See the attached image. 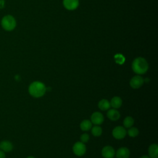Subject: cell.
<instances>
[{
    "label": "cell",
    "mask_w": 158,
    "mask_h": 158,
    "mask_svg": "<svg viewBox=\"0 0 158 158\" xmlns=\"http://www.w3.org/2000/svg\"><path fill=\"white\" fill-rule=\"evenodd\" d=\"M46 91V86L44 83L36 81L31 83L28 88L29 93L35 98H40L43 96Z\"/></svg>",
    "instance_id": "1"
},
{
    "label": "cell",
    "mask_w": 158,
    "mask_h": 158,
    "mask_svg": "<svg viewBox=\"0 0 158 158\" xmlns=\"http://www.w3.org/2000/svg\"><path fill=\"white\" fill-rule=\"evenodd\" d=\"M132 69L133 72L138 75L145 73L148 69V64L145 59L137 57L132 62Z\"/></svg>",
    "instance_id": "2"
},
{
    "label": "cell",
    "mask_w": 158,
    "mask_h": 158,
    "mask_svg": "<svg viewBox=\"0 0 158 158\" xmlns=\"http://www.w3.org/2000/svg\"><path fill=\"white\" fill-rule=\"evenodd\" d=\"M1 25L5 30L12 31L16 26L15 19L12 15H7L2 19Z\"/></svg>",
    "instance_id": "3"
},
{
    "label": "cell",
    "mask_w": 158,
    "mask_h": 158,
    "mask_svg": "<svg viewBox=\"0 0 158 158\" xmlns=\"http://www.w3.org/2000/svg\"><path fill=\"white\" fill-rule=\"evenodd\" d=\"M86 148L85 144L81 141H78L73 144V152L77 156H82L86 152Z\"/></svg>",
    "instance_id": "4"
},
{
    "label": "cell",
    "mask_w": 158,
    "mask_h": 158,
    "mask_svg": "<svg viewBox=\"0 0 158 158\" xmlns=\"http://www.w3.org/2000/svg\"><path fill=\"white\" fill-rule=\"evenodd\" d=\"M127 131L123 128V127L122 126H117L115 127L112 130V135L113 136L117 139H121L125 138L126 136Z\"/></svg>",
    "instance_id": "5"
},
{
    "label": "cell",
    "mask_w": 158,
    "mask_h": 158,
    "mask_svg": "<svg viewBox=\"0 0 158 158\" xmlns=\"http://www.w3.org/2000/svg\"><path fill=\"white\" fill-rule=\"evenodd\" d=\"M144 79L139 75H136L133 77L130 81V85L131 88L134 89H137L140 88L144 83Z\"/></svg>",
    "instance_id": "6"
},
{
    "label": "cell",
    "mask_w": 158,
    "mask_h": 158,
    "mask_svg": "<svg viewBox=\"0 0 158 158\" xmlns=\"http://www.w3.org/2000/svg\"><path fill=\"white\" fill-rule=\"evenodd\" d=\"M91 121L96 125H101L104 122V116L101 112H95L91 116Z\"/></svg>",
    "instance_id": "7"
},
{
    "label": "cell",
    "mask_w": 158,
    "mask_h": 158,
    "mask_svg": "<svg viewBox=\"0 0 158 158\" xmlns=\"http://www.w3.org/2000/svg\"><path fill=\"white\" fill-rule=\"evenodd\" d=\"M101 153L104 158H113L115 155V150L110 146H106L102 148Z\"/></svg>",
    "instance_id": "8"
},
{
    "label": "cell",
    "mask_w": 158,
    "mask_h": 158,
    "mask_svg": "<svg viewBox=\"0 0 158 158\" xmlns=\"http://www.w3.org/2000/svg\"><path fill=\"white\" fill-rule=\"evenodd\" d=\"M63 4L68 10H74L77 8L79 4L78 0H64Z\"/></svg>",
    "instance_id": "9"
},
{
    "label": "cell",
    "mask_w": 158,
    "mask_h": 158,
    "mask_svg": "<svg viewBox=\"0 0 158 158\" xmlns=\"http://www.w3.org/2000/svg\"><path fill=\"white\" fill-rule=\"evenodd\" d=\"M116 156L117 158H128L130 156V151L127 148H120L117 151Z\"/></svg>",
    "instance_id": "10"
},
{
    "label": "cell",
    "mask_w": 158,
    "mask_h": 158,
    "mask_svg": "<svg viewBox=\"0 0 158 158\" xmlns=\"http://www.w3.org/2000/svg\"><path fill=\"white\" fill-rule=\"evenodd\" d=\"M150 158H158V146L157 144H152L148 148Z\"/></svg>",
    "instance_id": "11"
},
{
    "label": "cell",
    "mask_w": 158,
    "mask_h": 158,
    "mask_svg": "<svg viewBox=\"0 0 158 158\" xmlns=\"http://www.w3.org/2000/svg\"><path fill=\"white\" fill-rule=\"evenodd\" d=\"M107 116L110 120L116 121L120 118V114L118 110L115 109H112L108 110L107 112Z\"/></svg>",
    "instance_id": "12"
},
{
    "label": "cell",
    "mask_w": 158,
    "mask_h": 158,
    "mask_svg": "<svg viewBox=\"0 0 158 158\" xmlns=\"http://www.w3.org/2000/svg\"><path fill=\"white\" fill-rule=\"evenodd\" d=\"M122 104V100L118 96H115L112 98L110 102V106L114 107V109H118L120 107Z\"/></svg>",
    "instance_id": "13"
},
{
    "label": "cell",
    "mask_w": 158,
    "mask_h": 158,
    "mask_svg": "<svg viewBox=\"0 0 158 158\" xmlns=\"http://www.w3.org/2000/svg\"><path fill=\"white\" fill-rule=\"evenodd\" d=\"M0 148L2 151L9 152L12 149L13 146L9 141H3L0 144Z\"/></svg>",
    "instance_id": "14"
},
{
    "label": "cell",
    "mask_w": 158,
    "mask_h": 158,
    "mask_svg": "<svg viewBox=\"0 0 158 158\" xmlns=\"http://www.w3.org/2000/svg\"><path fill=\"white\" fill-rule=\"evenodd\" d=\"M110 107V102L107 99H101L98 103V107L102 110H108Z\"/></svg>",
    "instance_id": "15"
},
{
    "label": "cell",
    "mask_w": 158,
    "mask_h": 158,
    "mask_svg": "<svg viewBox=\"0 0 158 158\" xmlns=\"http://www.w3.org/2000/svg\"><path fill=\"white\" fill-rule=\"evenodd\" d=\"M92 127V123L89 120H84L80 123V128L83 131H88Z\"/></svg>",
    "instance_id": "16"
},
{
    "label": "cell",
    "mask_w": 158,
    "mask_h": 158,
    "mask_svg": "<svg viewBox=\"0 0 158 158\" xmlns=\"http://www.w3.org/2000/svg\"><path fill=\"white\" fill-rule=\"evenodd\" d=\"M123 123L125 128H130L134 124V119L130 116H127L125 118Z\"/></svg>",
    "instance_id": "17"
},
{
    "label": "cell",
    "mask_w": 158,
    "mask_h": 158,
    "mask_svg": "<svg viewBox=\"0 0 158 158\" xmlns=\"http://www.w3.org/2000/svg\"><path fill=\"white\" fill-rule=\"evenodd\" d=\"M91 133L94 136H99L102 134V128L98 126H94L91 129Z\"/></svg>",
    "instance_id": "18"
},
{
    "label": "cell",
    "mask_w": 158,
    "mask_h": 158,
    "mask_svg": "<svg viewBox=\"0 0 158 158\" xmlns=\"http://www.w3.org/2000/svg\"><path fill=\"white\" fill-rule=\"evenodd\" d=\"M139 133V130L136 127H130L128 130V134L130 137H136Z\"/></svg>",
    "instance_id": "19"
},
{
    "label": "cell",
    "mask_w": 158,
    "mask_h": 158,
    "mask_svg": "<svg viewBox=\"0 0 158 158\" xmlns=\"http://www.w3.org/2000/svg\"><path fill=\"white\" fill-rule=\"evenodd\" d=\"M115 62L119 64H122L125 61V58L124 57L120 54H118L117 55L115 56Z\"/></svg>",
    "instance_id": "20"
},
{
    "label": "cell",
    "mask_w": 158,
    "mask_h": 158,
    "mask_svg": "<svg viewBox=\"0 0 158 158\" xmlns=\"http://www.w3.org/2000/svg\"><path fill=\"white\" fill-rule=\"evenodd\" d=\"M89 139V135L87 133H83L80 136L81 142H82L83 143L88 142Z\"/></svg>",
    "instance_id": "21"
},
{
    "label": "cell",
    "mask_w": 158,
    "mask_h": 158,
    "mask_svg": "<svg viewBox=\"0 0 158 158\" xmlns=\"http://www.w3.org/2000/svg\"><path fill=\"white\" fill-rule=\"evenodd\" d=\"M4 0H0V9H2L4 7Z\"/></svg>",
    "instance_id": "22"
},
{
    "label": "cell",
    "mask_w": 158,
    "mask_h": 158,
    "mask_svg": "<svg viewBox=\"0 0 158 158\" xmlns=\"http://www.w3.org/2000/svg\"><path fill=\"white\" fill-rule=\"evenodd\" d=\"M0 158H5V154L2 151H0Z\"/></svg>",
    "instance_id": "23"
},
{
    "label": "cell",
    "mask_w": 158,
    "mask_h": 158,
    "mask_svg": "<svg viewBox=\"0 0 158 158\" xmlns=\"http://www.w3.org/2000/svg\"><path fill=\"white\" fill-rule=\"evenodd\" d=\"M140 158H150V157H149V156H146V155H144V156H141Z\"/></svg>",
    "instance_id": "24"
},
{
    "label": "cell",
    "mask_w": 158,
    "mask_h": 158,
    "mask_svg": "<svg viewBox=\"0 0 158 158\" xmlns=\"http://www.w3.org/2000/svg\"><path fill=\"white\" fill-rule=\"evenodd\" d=\"M27 158H35V157H33V156H29V157H28Z\"/></svg>",
    "instance_id": "25"
}]
</instances>
